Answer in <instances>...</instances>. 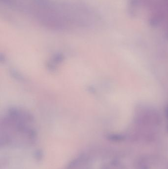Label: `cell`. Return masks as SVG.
<instances>
[{
	"label": "cell",
	"mask_w": 168,
	"mask_h": 169,
	"mask_svg": "<svg viewBox=\"0 0 168 169\" xmlns=\"http://www.w3.org/2000/svg\"><path fill=\"white\" fill-rule=\"evenodd\" d=\"M32 4L30 12L47 27L64 29L87 25L93 20L91 12L81 5L56 0H32Z\"/></svg>",
	"instance_id": "6da1fadb"
}]
</instances>
